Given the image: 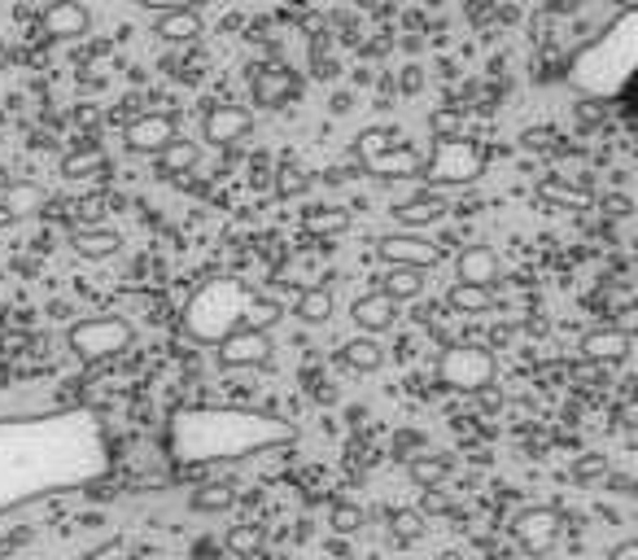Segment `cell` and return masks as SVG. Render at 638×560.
<instances>
[{
  "label": "cell",
  "instance_id": "obj_17",
  "mask_svg": "<svg viewBox=\"0 0 638 560\" xmlns=\"http://www.w3.org/2000/svg\"><path fill=\"white\" fill-rule=\"evenodd\" d=\"M40 23H45V32H49L53 40H79V36H88V27H93V19H88V10L79 5V0H53Z\"/></svg>",
  "mask_w": 638,
  "mask_h": 560
},
{
  "label": "cell",
  "instance_id": "obj_4",
  "mask_svg": "<svg viewBox=\"0 0 638 560\" xmlns=\"http://www.w3.org/2000/svg\"><path fill=\"white\" fill-rule=\"evenodd\" d=\"M634 62H638V14L621 10V19L599 40H590L586 49H577L568 58L564 80H568V88H577L590 101H612L629 88Z\"/></svg>",
  "mask_w": 638,
  "mask_h": 560
},
{
  "label": "cell",
  "instance_id": "obj_3",
  "mask_svg": "<svg viewBox=\"0 0 638 560\" xmlns=\"http://www.w3.org/2000/svg\"><path fill=\"white\" fill-rule=\"evenodd\" d=\"M180 320H184V333L193 342L219 346L228 333H241V329L271 333L284 320V307L275 299L258 294L249 280H241V276H214L184 303Z\"/></svg>",
  "mask_w": 638,
  "mask_h": 560
},
{
  "label": "cell",
  "instance_id": "obj_2",
  "mask_svg": "<svg viewBox=\"0 0 638 560\" xmlns=\"http://www.w3.org/2000/svg\"><path fill=\"white\" fill-rule=\"evenodd\" d=\"M293 429L275 416H258L245 407H184L171 421V451L180 464H219L241 460L267 447L289 442Z\"/></svg>",
  "mask_w": 638,
  "mask_h": 560
},
{
  "label": "cell",
  "instance_id": "obj_47",
  "mask_svg": "<svg viewBox=\"0 0 638 560\" xmlns=\"http://www.w3.org/2000/svg\"><path fill=\"white\" fill-rule=\"evenodd\" d=\"M573 5H577V0H555V5H551V10H555V14H564V10L573 14Z\"/></svg>",
  "mask_w": 638,
  "mask_h": 560
},
{
  "label": "cell",
  "instance_id": "obj_29",
  "mask_svg": "<svg viewBox=\"0 0 638 560\" xmlns=\"http://www.w3.org/2000/svg\"><path fill=\"white\" fill-rule=\"evenodd\" d=\"M5 210H10L14 219H27V215L45 210V188L32 184V180H14V184L5 188Z\"/></svg>",
  "mask_w": 638,
  "mask_h": 560
},
{
  "label": "cell",
  "instance_id": "obj_10",
  "mask_svg": "<svg viewBox=\"0 0 638 560\" xmlns=\"http://www.w3.org/2000/svg\"><path fill=\"white\" fill-rule=\"evenodd\" d=\"M275 355L271 346V333H258V329H241V333H228L219 346H214V360L223 368H267Z\"/></svg>",
  "mask_w": 638,
  "mask_h": 560
},
{
  "label": "cell",
  "instance_id": "obj_9",
  "mask_svg": "<svg viewBox=\"0 0 638 560\" xmlns=\"http://www.w3.org/2000/svg\"><path fill=\"white\" fill-rule=\"evenodd\" d=\"M560 529H564V516L547 503H533V508H520L512 516V538L525 556H547L555 543H560Z\"/></svg>",
  "mask_w": 638,
  "mask_h": 560
},
{
  "label": "cell",
  "instance_id": "obj_27",
  "mask_svg": "<svg viewBox=\"0 0 638 560\" xmlns=\"http://www.w3.org/2000/svg\"><path fill=\"white\" fill-rule=\"evenodd\" d=\"M302 223L315 236H342V232H351V210H342V206H310L302 215Z\"/></svg>",
  "mask_w": 638,
  "mask_h": 560
},
{
  "label": "cell",
  "instance_id": "obj_37",
  "mask_svg": "<svg viewBox=\"0 0 638 560\" xmlns=\"http://www.w3.org/2000/svg\"><path fill=\"white\" fill-rule=\"evenodd\" d=\"M228 547H232L236 556H254V551L262 547V529H258V525H232V529H228Z\"/></svg>",
  "mask_w": 638,
  "mask_h": 560
},
{
  "label": "cell",
  "instance_id": "obj_26",
  "mask_svg": "<svg viewBox=\"0 0 638 560\" xmlns=\"http://www.w3.org/2000/svg\"><path fill=\"white\" fill-rule=\"evenodd\" d=\"M407 477H412V486H420V490H438V486L451 477V455H412Z\"/></svg>",
  "mask_w": 638,
  "mask_h": 560
},
{
  "label": "cell",
  "instance_id": "obj_48",
  "mask_svg": "<svg viewBox=\"0 0 638 560\" xmlns=\"http://www.w3.org/2000/svg\"><path fill=\"white\" fill-rule=\"evenodd\" d=\"M438 560H464V556H459V551H442Z\"/></svg>",
  "mask_w": 638,
  "mask_h": 560
},
{
  "label": "cell",
  "instance_id": "obj_33",
  "mask_svg": "<svg viewBox=\"0 0 638 560\" xmlns=\"http://www.w3.org/2000/svg\"><path fill=\"white\" fill-rule=\"evenodd\" d=\"M612 473V464H608V455H599V451H586V455H577L573 460V468H568V477L573 482H581V486H590V482H603Z\"/></svg>",
  "mask_w": 638,
  "mask_h": 560
},
{
  "label": "cell",
  "instance_id": "obj_7",
  "mask_svg": "<svg viewBox=\"0 0 638 560\" xmlns=\"http://www.w3.org/2000/svg\"><path fill=\"white\" fill-rule=\"evenodd\" d=\"M425 154L412 149L394 127H368L359 136V167H368L381 180H416Z\"/></svg>",
  "mask_w": 638,
  "mask_h": 560
},
{
  "label": "cell",
  "instance_id": "obj_14",
  "mask_svg": "<svg viewBox=\"0 0 638 560\" xmlns=\"http://www.w3.org/2000/svg\"><path fill=\"white\" fill-rule=\"evenodd\" d=\"M351 320H355V329H359L364 338H381V333H390V329H394V320H398V303H394L390 294L372 290V294L355 299Z\"/></svg>",
  "mask_w": 638,
  "mask_h": 560
},
{
  "label": "cell",
  "instance_id": "obj_19",
  "mask_svg": "<svg viewBox=\"0 0 638 560\" xmlns=\"http://www.w3.org/2000/svg\"><path fill=\"white\" fill-rule=\"evenodd\" d=\"M446 197L442 193H429V188H420L416 197H407V202H398L394 206V219L403 223V228H429V223H442L446 219Z\"/></svg>",
  "mask_w": 638,
  "mask_h": 560
},
{
  "label": "cell",
  "instance_id": "obj_20",
  "mask_svg": "<svg viewBox=\"0 0 638 560\" xmlns=\"http://www.w3.org/2000/svg\"><path fill=\"white\" fill-rule=\"evenodd\" d=\"M119 232L114 228H88V223H79L75 232H71V249L79 254V258H88V263H101V258H114L119 254Z\"/></svg>",
  "mask_w": 638,
  "mask_h": 560
},
{
  "label": "cell",
  "instance_id": "obj_34",
  "mask_svg": "<svg viewBox=\"0 0 638 560\" xmlns=\"http://www.w3.org/2000/svg\"><path fill=\"white\" fill-rule=\"evenodd\" d=\"M429 132H433V141L464 136V110H455V106H442V110H433V114H429Z\"/></svg>",
  "mask_w": 638,
  "mask_h": 560
},
{
  "label": "cell",
  "instance_id": "obj_24",
  "mask_svg": "<svg viewBox=\"0 0 638 560\" xmlns=\"http://www.w3.org/2000/svg\"><path fill=\"white\" fill-rule=\"evenodd\" d=\"M197 162H201V145H197V141H184V136H175V141L158 154V171H162V175H188Z\"/></svg>",
  "mask_w": 638,
  "mask_h": 560
},
{
  "label": "cell",
  "instance_id": "obj_23",
  "mask_svg": "<svg viewBox=\"0 0 638 560\" xmlns=\"http://www.w3.org/2000/svg\"><path fill=\"white\" fill-rule=\"evenodd\" d=\"M342 364L351 373H381L385 368V346L377 338H355L342 346Z\"/></svg>",
  "mask_w": 638,
  "mask_h": 560
},
{
  "label": "cell",
  "instance_id": "obj_44",
  "mask_svg": "<svg viewBox=\"0 0 638 560\" xmlns=\"http://www.w3.org/2000/svg\"><path fill=\"white\" fill-rule=\"evenodd\" d=\"M420 88H425L420 66H407V71H403V93H420Z\"/></svg>",
  "mask_w": 638,
  "mask_h": 560
},
{
  "label": "cell",
  "instance_id": "obj_43",
  "mask_svg": "<svg viewBox=\"0 0 638 560\" xmlns=\"http://www.w3.org/2000/svg\"><path fill=\"white\" fill-rule=\"evenodd\" d=\"M608 560H638V538H625V543H616V547L608 551Z\"/></svg>",
  "mask_w": 638,
  "mask_h": 560
},
{
  "label": "cell",
  "instance_id": "obj_8",
  "mask_svg": "<svg viewBox=\"0 0 638 560\" xmlns=\"http://www.w3.org/2000/svg\"><path fill=\"white\" fill-rule=\"evenodd\" d=\"M494 373H499V360L481 342H451L438 360V381L451 390H464V394H477L481 386H490Z\"/></svg>",
  "mask_w": 638,
  "mask_h": 560
},
{
  "label": "cell",
  "instance_id": "obj_41",
  "mask_svg": "<svg viewBox=\"0 0 638 560\" xmlns=\"http://www.w3.org/2000/svg\"><path fill=\"white\" fill-rule=\"evenodd\" d=\"M425 521L429 516H442V512H451V499L442 495V490H420V508H416Z\"/></svg>",
  "mask_w": 638,
  "mask_h": 560
},
{
  "label": "cell",
  "instance_id": "obj_38",
  "mask_svg": "<svg viewBox=\"0 0 638 560\" xmlns=\"http://www.w3.org/2000/svg\"><path fill=\"white\" fill-rule=\"evenodd\" d=\"M310 71H315V80H338V62L329 58V40H315V49H310Z\"/></svg>",
  "mask_w": 638,
  "mask_h": 560
},
{
  "label": "cell",
  "instance_id": "obj_28",
  "mask_svg": "<svg viewBox=\"0 0 638 560\" xmlns=\"http://www.w3.org/2000/svg\"><path fill=\"white\" fill-rule=\"evenodd\" d=\"M293 316H297L302 325H329V316H333V294H329L324 285L302 290V294H297V307H293Z\"/></svg>",
  "mask_w": 638,
  "mask_h": 560
},
{
  "label": "cell",
  "instance_id": "obj_30",
  "mask_svg": "<svg viewBox=\"0 0 638 560\" xmlns=\"http://www.w3.org/2000/svg\"><path fill=\"white\" fill-rule=\"evenodd\" d=\"M158 36L171 40V45H188V40L201 36V14L197 10H188V14H162L158 19Z\"/></svg>",
  "mask_w": 638,
  "mask_h": 560
},
{
  "label": "cell",
  "instance_id": "obj_12",
  "mask_svg": "<svg viewBox=\"0 0 638 560\" xmlns=\"http://www.w3.org/2000/svg\"><path fill=\"white\" fill-rule=\"evenodd\" d=\"M175 136H180V127H175L171 114H140V119H132V123L123 127V145H127L132 154H154V158H158Z\"/></svg>",
  "mask_w": 638,
  "mask_h": 560
},
{
  "label": "cell",
  "instance_id": "obj_35",
  "mask_svg": "<svg viewBox=\"0 0 638 560\" xmlns=\"http://www.w3.org/2000/svg\"><path fill=\"white\" fill-rule=\"evenodd\" d=\"M232 486H223V482H210V486H201L197 495H193V508L197 512H223V508H232Z\"/></svg>",
  "mask_w": 638,
  "mask_h": 560
},
{
  "label": "cell",
  "instance_id": "obj_11",
  "mask_svg": "<svg viewBox=\"0 0 638 560\" xmlns=\"http://www.w3.org/2000/svg\"><path fill=\"white\" fill-rule=\"evenodd\" d=\"M249 132H254V110L245 106H210L201 119V141H210L214 149H228Z\"/></svg>",
  "mask_w": 638,
  "mask_h": 560
},
{
  "label": "cell",
  "instance_id": "obj_46",
  "mask_svg": "<svg viewBox=\"0 0 638 560\" xmlns=\"http://www.w3.org/2000/svg\"><path fill=\"white\" fill-rule=\"evenodd\" d=\"M603 482H608V486H612L616 495H634V482H629V477H612V473H608Z\"/></svg>",
  "mask_w": 638,
  "mask_h": 560
},
{
  "label": "cell",
  "instance_id": "obj_18",
  "mask_svg": "<svg viewBox=\"0 0 638 560\" xmlns=\"http://www.w3.org/2000/svg\"><path fill=\"white\" fill-rule=\"evenodd\" d=\"M455 276H459V285L494 290V280H499V254H494L490 245H468V249L455 258Z\"/></svg>",
  "mask_w": 638,
  "mask_h": 560
},
{
  "label": "cell",
  "instance_id": "obj_42",
  "mask_svg": "<svg viewBox=\"0 0 638 560\" xmlns=\"http://www.w3.org/2000/svg\"><path fill=\"white\" fill-rule=\"evenodd\" d=\"M477 399H481V412H503V390L490 381V386H481L477 390Z\"/></svg>",
  "mask_w": 638,
  "mask_h": 560
},
{
  "label": "cell",
  "instance_id": "obj_13",
  "mask_svg": "<svg viewBox=\"0 0 638 560\" xmlns=\"http://www.w3.org/2000/svg\"><path fill=\"white\" fill-rule=\"evenodd\" d=\"M377 254H381V263H390V267H420V271H429V267L438 263V249H433L425 236H416V232L381 236V241H377Z\"/></svg>",
  "mask_w": 638,
  "mask_h": 560
},
{
  "label": "cell",
  "instance_id": "obj_25",
  "mask_svg": "<svg viewBox=\"0 0 638 560\" xmlns=\"http://www.w3.org/2000/svg\"><path fill=\"white\" fill-rule=\"evenodd\" d=\"M446 303H451V312H459V316H486V312H494V290H481V285H455L446 290Z\"/></svg>",
  "mask_w": 638,
  "mask_h": 560
},
{
  "label": "cell",
  "instance_id": "obj_45",
  "mask_svg": "<svg viewBox=\"0 0 638 560\" xmlns=\"http://www.w3.org/2000/svg\"><path fill=\"white\" fill-rule=\"evenodd\" d=\"M351 106H355V97H351V93H338V97L329 101V110H333V114H351Z\"/></svg>",
  "mask_w": 638,
  "mask_h": 560
},
{
  "label": "cell",
  "instance_id": "obj_6",
  "mask_svg": "<svg viewBox=\"0 0 638 560\" xmlns=\"http://www.w3.org/2000/svg\"><path fill=\"white\" fill-rule=\"evenodd\" d=\"M132 342H136V329L123 316H88V320H75L66 329L71 355L88 368H101V364L119 360L123 351H132Z\"/></svg>",
  "mask_w": 638,
  "mask_h": 560
},
{
  "label": "cell",
  "instance_id": "obj_21",
  "mask_svg": "<svg viewBox=\"0 0 638 560\" xmlns=\"http://www.w3.org/2000/svg\"><path fill=\"white\" fill-rule=\"evenodd\" d=\"M538 197H542V202H560V206H590V202H594L586 175H547V180L538 184Z\"/></svg>",
  "mask_w": 638,
  "mask_h": 560
},
{
  "label": "cell",
  "instance_id": "obj_15",
  "mask_svg": "<svg viewBox=\"0 0 638 560\" xmlns=\"http://www.w3.org/2000/svg\"><path fill=\"white\" fill-rule=\"evenodd\" d=\"M629 346H634L629 329H616V325L590 329V333L577 342V351H581L586 364H621V360L629 355Z\"/></svg>",
  "mask_w": 638,
  "mask_h": 560
},
{
  "label": "cell",
  "instance_id": "obj_22",
  "mask_svg": "<svg viewBox=\"0 0 638 560\" xmlns=\"http://www.w3.org/2000/svg\"><path fill=\"white\" fill-rule=\"evenodd\" d=\"M381 294H390L394 303H412L425 294V271L420 267H390L381 276Z\"/></svg>",
  "mask_w": 638,
  "mask_h": 560
},
{
  "label": "cell",
  "instance_id": "obj_32",
  "mask_svg": "<svg viewBox=\"0 0 638 560\" xmlns=\"http://www.w3.org/2000/svg\"><path fill=\"white\" fill-rule=\"evenodd\" d=\"M425 529H429V521H425L416 508H398V512H390V534H394V543H398V547L420 543V538H425Z\"/></svg>",
  "mask_w": 638,
  "mask_h": 560
},
{
  "label": "cell",
  "instance_id": "obj_40",
  "mask_svg": "<svg viewBox=\"0 0 638 560\" xmlns=\"http://www.w3.org/2000/svg\"><path fill=\"white\" fill-rule=\"evenodd\" d=\"M140 5L149 10V14H188V10H197L201 5V0H140Z\"/></svg>",
  "mask_w": 638,
  "mask_h": 560
},
{
  "label": "cell",
  "instance_id": "obj_31",
  "mask_svg": "<svg viewBox=\"0 0 638 560\" xmlns=\"http://www.w3.org/2000/svg\"><path fill=\"white\" fill-rule=\"evenodd\" d=\"M88 171H97V175L110 171V158L97 149V141H84L79 154H66V158H62V175H71V180H79V175H88Z\"/></svg>",
  "mask_w": 638,
  "mask_h": 560
},
{
  "label": "cell",
  "instance_id": "obj_1",
  "mask_svg": "<svg viewBox=\"0 0 638 560\" xmlns=\"http://www.w3.org/2000/svg\"><path fill=\"white\" fill-rule=\"evenodd\" d=\"M106 468V438L93 416L53 412L0 421V512L62 495Z\"/></svg>",
  "mask_w": 638,
  "mask_h": 560
},
{
  "label": "cell",
  "instance_id": "obj_36",
  "mask_svg": "<svg viewBox=\"0 0 638 560\" xmlns=\"http://www.w3.org/2000/svg\"><path fill=\"white\" fill-rule=\"evenodd\" d=\"M306 188H310V175L302 167H280L275 171V193L280 197H302Z\"/></svg>",
  "mask_w": 638,
  "mask_h": 560
},
{
  "label": "cell",
  "instance_id": "obj_49",
  "mask_svg": "<svg viewBox=\"0 0 638 560\" xmlns=\"http://www.w3.org/2000/svg\"><path fill=\"white\" fill-rule=\"evenodd\" d=\"M616 5H621V10H634V5H638V0H616Z\"/></svg>",
  "mask_w": 638,
  "mask_h": 560
},
{
  "label": "cell",
  "instance_id": "obj_16",
  "mask_svg": "<svg viewBox=\"0 0 638 560\" xmlns=\"http://www.w3.org/2000/svg\"><path fill=\"white\" fill-rule=\"evenodd\" d=\"M249 84H254V101L267 106V110L284 106V101H293L302 93V80L289 66H262V71L249 75Z\"/></svg>",
  "mask_w": 638,
  "mask_h": 560
},
{
  "label": "cell",
  "instance_id": "obj_5",
  "mask_svg": "<svg viewBox=\"0 0 638 560\" xmlns=\"http://www.w3.org/2000/svg\"><path fill=\"white\" fill-rule=\"evenodd\" d=\"M481 171H486V149L468 136H446V141L429 145L416 180H425V188L438 193L446 184H473V180H481Z\"/></svg>",
  "mask_w": 638,
  "mask_h": 560
},
{
  "label": "cell",
  "instance_id": "obj_39",
  "mask_svg": "<svg viewBox=\"0 0 638 560\" xmlns=\"http://www.w3.org/2000/svg\"><path fill=\"white\" fill-rule=\"evenodd\" d=\"M359 525H364V508L359 503H338L333 508V529L338 534H355Z\"/></svg>",
  "mask_w": 638,
  "mask_h": 560
}]
</instances>
